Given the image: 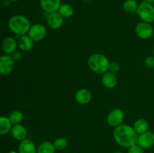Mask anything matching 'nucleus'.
<instances>
[{
	"instance_id": "1",
	"label": "nucleus",
	"mask_w": 154,
	"mask_h": 153,
	"mask_svg": "<svg viewBox=\"0 0 154 153\" xmlns=\"http://www.w3.org/2000/svg\"><path fill=\"white\" fill-rule=\"evenodd\" d=\"M113 137L115 142L120 146L129 148L137 144L138 134L133 127L129 124H122L114 128L113 130Z\"/></svg>"
},
{
	"instance_id": "2",
	"label": "nucleus",
	"mask_w": 154,
	"mask_h": 153,
	"mask_svg": "<svg viewBox=\"0 0 154 153\" xmlns=\"http://www.w3.org/2000/svg\"><path fill=\"white\" fill-rule=\"evenodd\" d=\"M8 25L12 32L18 36H22L28 34L31 27V22L29 18L24 15L17 14L9 19Z\"/></svg>"
},
{
	"instance_id": "3",
	"label": "nucleus",
	"mask_w": 154,
	"mask_h": 153,
	"mask_svg": "<svg viewBox=\"0 0 154 153\" xmlns=\"http://www.w3.org/2000/svg\"><path fill=\"white\" fill-rule=\"evenodd\" d=\"M110 61L106 56L102 53H93L87 59L90 70L98 74H103L109 70Z\"/></svg>"
},
{
	"instance_id": "4",
	"label": "nucleus",
	"mask_w": 154,
	"mask_h": 153,
	"mask_svg": "<svg viewBox=\"0 0 154 153\" xmlns=\"http://www.w3.org/2000/svg\"><path fill=\"white\" fill-rule=\"evenodd\" d=\"M136 14L143 22L149 23L154 22V5L151 3L142 2L138 4Z\"/></svg>"
},
{
	"instance_id": "5",
	"label": "nucleus",
	"mask_w": 154,
	"mask_h": 153,
	"mask_svg": "<svg viewBox=\"0 0 154 153\" xmlns=\"http://www.w3.org/2000/svg\"><path fill=\"white\" fill-rule=\"evenodd\" d=\"M135 34L139 38L143 39V40H147V39L151 38L153 35V28L151 23L141 21L135 26Z\"/></svg>"
},
{
	"instance_id": "6",
	"label": "nucleus",
	"mask_w": 154,
	"mask_h": 153,
	"mask_svg": "<svg viewBox=\"0 0 154 153\" xmlns=\"http://www.w3.org/2000/svg\"><path fill=\"white\" fill-rule=\"evenodd\" d=\"M29 36L34 42H38L43 40L47 35V28L43 24L35 23L31 26L28 32Z\"/></svg>"
},
{
	"instance_id": "7",
	"label": "nucleus",
	"mask_w": 154,
	"mask_h": 153,
	"mask_svg": "<svg viewBox=\"0 0 154 153\" xmlns=\"http://www.w3.org/2000/svg\"><path fill=\"white\" fill-rule=\"evenodd\" d=\"M124 112L120 108H115L110 111L107 117V122L111 127L117 128V126L123 124L124 120Z\"/></svg>"
},
{
	"instance_id": "8",
	"label": "nucleus",
	"mask_w": 154,
	"mask_h": 153,
	"mask_svg": "<svg viewBox=\"0 0 154 153\" xmlns=\"http://www.w3.org/2000/svg\"><path fill=\"white\" fill-rule=\"evenodd\" d=\"M14 60L11 55H2L0 56V74L8 75L11 74L14 67Z\"/></svg>"
},
{
	"instance_id": "9",
	"label": "nucleus",
	"mask_w": 154,
	"mask_h": 153,
	"mask_svg": "<svg viewBox=\"0 0 154 153\" xmlns=\"http://www.w3.org/2000/svg\"><path fill=\"white\" fill-rule=\"evenodd\" d=\"M137 144L139 145L141 148H150L154 145V133L150 130L144 132V133L138 134V142Z\"/></svg>"
},
{
	"instance_id": "10",
	"label": "nucleus",
	"mask_w": 154,
	"mask_h": 153,
	"mask_svg": "<svg viewBox=\"0 0 154 153\" xmlns=\"http://www.w3.org/2000/svg\"><path fill=\"white\" fill-rule=\"evenodd\" d=\"M63 20H64V18L60 14L58 11L48 14V16L47 17V22H48V26L54 30L61 28L63 24Z\"/></svg>"
},
{
	"instance_id": "11",
	"label": "nucleus",
	"mask_w": 154,
	"mask_h": 153,
	"mask_svg": "<svg viewBox=\"0 0 154 153\" xmlns=\"http://www.w3.org/2000/svg\"><path fill=\"white\" fill-rule=\"evenodd\" d=\"M39 3L42 10L48 14L58 11L62 4L61 0H39Z\"/></svg>"
},
{
	"instance_id": "12",
	"label": "nucleus",
	"mask_w": 154,
	"mask_h": 153,
	"mask_svg": "<svg viewBox=\"0 0 154 153\" xmlns=\"http://www.w3.org/2000/svg\"><path fill=\"white\" fill-rule=\"evenodd\" d=\"M92 98L93 95L91 92L85 88L78 89L75 95V100L81 105H85L90 103L92 100Z\"/></svg>"
},
{
	"instance_id": "13",
	"label": "nucleus",
	"mask_w": 154,
	"mask_h": 153,
	"mask_svg": "<svg viewBox=\"0 0 154 153\" xmlns=\"http://www.w3.org/2000/svg\"><path fill=\"white\" fill-rule=\"evenodd\" d=\"M102 82L104 86L108 89H112L115 88L117 84V78L115 74L111 71H107L102 74Z\"/></svg>"
},
{
	"instance_id": "14",
	"label": "nucleus",
	"mask_w": 154,
	"mask_h": 153,
	"mask_svg": "<svg viewBox=\"0 0 154 153\" xmlns=\"http://www.w3.org/2000/svg\"><path fill=\"white\" fill-rule=\"evenodd\" d=\"M18 153H37V147L33 141L26 138L19 143Z\"/></svg>"
},
{
	"instance_id": "15",
	"label": "nucleus",
	"mask_w": 154,
	"mask_h": 153,
	"mask_svg": "<svg viewBox=\"0 0 154 153\" xmlns=\"http://www.w3.org/2000/svg\"><path fill=\"white\" fill-rule=\"evenodd\" d=\"M11 133L12 136L17 140L22 141L26 139L27 130L26 128L21 124H13L11 130Z\"/></svg>"
},
{
	"instance_id": "16",
	"label": "nucleus",
	"mask_w": 154,
	"mask_h": 153,
	"mask_svg": "<svg viewBox=\"0 0 154 153\" xmlns=\"http://www.w3.org/2000/svg\"><path fill=\"white\" fill-rule=\"evenodd\" d=\"M17 46V42L14 38L8 37L3 40L2 47L7 55H12L16 51Z\"/></svg>"
},
{
	"instance_id": "17",
	"label": "nucleus",
	"mask_w": 154,
	"mask_h": 153,
	"mask_svg": "<svg viewBox=\"0 0 154 153\" xmlns=\"http://www.w3.org/2000/svg\"><path fill=\"white\" fill-rule=\"evenodd\" d=\"M17 45L18 47L21 50L26 52V51H29L32 49L34 41L32 40V38L28 34H25V35L20 36L17 40Z\"/></svg>"
},
{
	"instance_id": "18",
	"label": "nucleus",
	"mask_w": 154,
	"mask_h": 153,
	"mask_svg": "<svg viewBox=\"0 0 154 153\" xmlns=\"http://www.w3.org/2000/svg\"><path fill=\"white\" fill-rule=\"evenodd\" d=\"M133 128L135 129L138 134L144 133V132L147 131L149 129L148 122L144 118H138L134 122Z\"/></svg>"
},
{
	"instance_id": "19",
	"label": "nucleus",
	"mask_w": 154,
	"mask_h": 153,
	"mask_svg": "<svg viewBox=\"0 0 154 153\" xmlns=\"http://www.w3.org/2000/svg\"><path fill=\"white\" fill-rule=\"evenodd\" d=\"M13 124L8 117L0 116V135H5L11 132Z\"/></svg>"
},
{
	"instance_id": "20",
	"label": "nucleus",
	"mask_w": 154,
	"mask_h": 153,
	"mask_svg": "<svg viewBox=\"0 0 154 153\" xmlns=\"http://www.w3.org/2000/svg\"><path fill=\"white\" fill-rule=\"evenodd\" d=\"M58 12L63 18H70L74 14V8L70 4L63 3L60 5Z\"/></svg>"
},
{
	"instance_id": "21",
	"label": "nucleus",
	"mask_w": 154,
	"mask_h": 153,
	"mask_svg": "<svg viewBox=\"0 0 154 153\" xmlns=\"http://www.w3.org/2000/svg\"><path fill=\"white\" fill-rule=\"evenodd\" d=\"M54 143L50 141H45L37 147V153H55Z\"/></svg>"
},
{
	"instance_id": "22",
	"label": "nucleus",
	"mask_w": 154,
	"mask_h": 153,
	"mask_svg": "<svg viewBox=\"0 0 154 153\" xmlns=\"http://www.w3.org/2000/svg\"><path fill=\"white\" fill-rule=\"evenodd\" d=\"M138 4L136 0H126L123 4V9L126 13H136Z\"/></svg>"
},
{
	"instance_id": "23",
	"label": "nucleus",
	"mask_w": 154,
	"mask_h": 153,
	"mask_svg": "<svg viewBox=\"0 0 154 153\" xmlns=\"http://www.w3.org/2000/svg\"><path fill=\"white\" fill-rule=\"evenodd\" d=\"M8 118L12 124H20L23 119V114L20 110H14L11 112Z\"/></svg>"
},
{
	"instance_id": "24",
	"label": "nucleus",
	"mask_w": 154,
	"mask_h": 153,
	"mask_svg": "<svg viewBox=\"0 0 154 153\" xmlns=\"http://www.w3.org/2000/svg\"><path fill=\"white\" fill-rule=\"evenodd\" d=\"M54 146V148L57 151H63V150L66 149L68 146V140L65 137H58L54 140L53 142Z\"/></svg>"
},
{
	"instance_id": "25",
	"label": "nucleus",
	"mask_w": 154,
	"mask_h": 153,
	"mask_svg": "<svg viewBox=\"0 0 154 153\" xmlns=\"http://www.w3.org/2000/svg\"><path fill=\"white\" fill-rule=\"evenodd\" d=\"M128 153H144V148L138 144H135L128 148Z\"/></svg>"
},
{
	"instance_id": "26",
	"label": "nucleus",
	"mask_w": 154,
	"mask_h": 153,
	"mask_svg": "<svg viewBox=\"0 0 154 153\" xmlns=\"http://www.w3.org/2000/svg\"><path fill=\"white\" fill-rule=\"evenodd\" d=\"M144 64L149 68H154V56H149L144 59Z\"/></svg>"
},
{
	"instance_id": "27",
	"label": "nucleus",
	"mask_w": 154,
	"mask_h": 153,
	"mask_svg": "<svg viewBox=\"0 0 154 153\" xmlns=\"http://www.w3.org/2000/svg\"><path fill=\"white\" fill-rule=\"evenodd\" d=\"M120 70V65L118 62H111L109 65V71L112 72V73L115 74L117 73L119 70Z\"/></svg>"
},
{
	"instance_id": "28",
	"label": "nucleus",
	"mask_w": 154,
	"mask_h": 153,
	"mask_svg": "<svg viewBox=\"0 0 154 153\" xmlns=\"http://www.w3.org/2000/svg\"><path fill=\"white\" fill-rule=\"evenodd\" d=\"M11 56L14 61H19V60H20L21 58H22L23 54L21 53L20 52H19V51H15V52L12 54Z\"/></svg>"
},
{
	"instance_id": "29",
	"label": "nucleus",
	"mask_w": 154,
	"mask_h": 153,
	"mask_svg": "<svg viewBox=\"0 0 154 153\" xmlns=\"http://www.w3.org/2000/svg\"><path fill=\"white\" fill-rule=\"evenodd\" d=\"M143 2H148V3H151V4L154 3V0H143Z\"/></svg>"
},
{
	"instance_id": "30",
	"label": "nucleus",
	"mask_w": 154,
	"mask_h": 153,
	"mask_svg": "<svg viewBox=\"0 0 154 153\" xmlns=\"http://www.w3.org/2000/svg\"><path fill=\"white\" fill-rule=\"evenodd\" d=\"M8 1L13 2H17V1H19V0H8Z\"/></svg>"
},
{
	"instance_id": "31",
	"label": "nucleus",
	"mask_w": 154,
	"mask_h": 153,
	"mask_svg": "<svg viewBox=\"0 0 154 153\" xmlns=\"http://www.w3.org/2000/svg\"><path fill=\"white\" fill-rule=\"evenodd\" d=\"M9 153H17V152H15V151H11Z\"/></svg>"
},
{
	"instance_id": "32",
	"label": "nucleus",
	"mask_w": 154,
	"mask_h": 153,
	"mask_svg": "<svg viewBox=\"0 0 154 153\" xmlns=\"http://www.w3.org/2000/svg\"><path fill=\"white\" fill-rule=\"evenodd\" d=\"M114 153H123V152H114Z\"/></svg>"
},
{
	"instance_id": "33",
	"label": "nucleus",
	"mask_w": 154,
	"mask_h": 153,
	"mask_svg": "<svg viewBox=\"0 0 154 153\" xmlns=\"http://www.w3.org/2000/svg\"><path fill=\"white\" fill-rule=\"evenodd\" d=\"M153 56H154V49H153Z\"/></svg>"
}]
</instances>
